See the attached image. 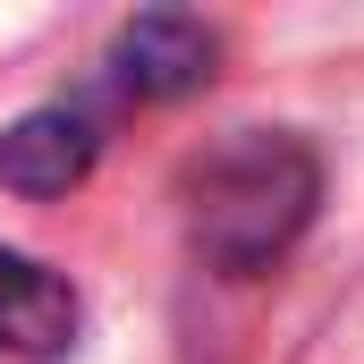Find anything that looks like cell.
<instances>
[{
  "instance_id": "cell-1",
  "label": "cell",
  "mask_w": 364,
  "mask_h": 364,
  "mask_svg": "<svg viewBox=\"0 0 364 364\" xmlns=\"http://www.w3.org/2000/svg\"><path fill=\"white\" fill-rule=\"evenodd\" d=\"M314 195H322V170L296 136L237 127V136H220L186 161V237L229 279L272 272L296 246V229L314 220Z\"/></svg>"
},
{
  "instance_id": "cell-2",
  "label": "cell",
  "mask_w": 364,
  "mask_h": 364,
  "mask_svg": "<svg viewBox=\"0 0 364 364\" xmlns=\"http://www.w3.org/2000/svg\"><path fill=\"white\" fill-rule=\"evenodd\" d=\"M212 26L203 17H186V9H144V17H127L119 26V43H110V68H119V85L144 93V102H170V93H195L212 77Z\"/></svg>"
},
{
  "instance_id": "cell-3",
  "label": "cell",
  "mask_w": 364,
  "mask_h": 364,
  "mask_svg": "<svg viewBox=\"0 0 364 364\" xmlns=\"http://www.w3.org/2000/svg\"><path fill=\"white\" fill-rule=\"evenodd\" d=\"M85 170H93V127L77 110H34V119H17L0 136V186H17L34 203L85 186Z\"/></svg>"
},
{
  "instance_id": "cell-4",
  "label": "cell",
  "mask_w": 364,
  "mask_h": 364,
  "mask_svg": "<svg viewBox=\"0 0 364 364\" xmlns=\"http://www.w3.org/2000/svg\"><path fill=\"white\" fill-rule=\"evenodd\" d=\"M77 339V296L68 279L0 246V348L9 356H60Z\"/></svg>"
}]
</instances>
